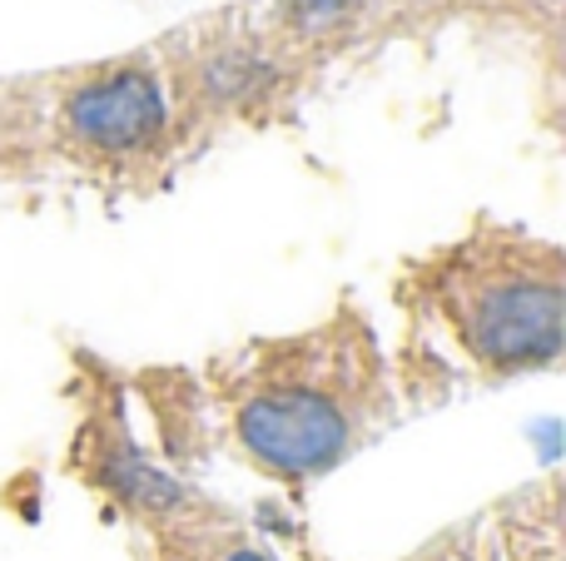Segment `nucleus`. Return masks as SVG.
<instances>
[{"label": "nucleus", "instance_id": "obj_5", "mask_svg": "<svg viewBox=\"0 0 566 561\" xmlns=\"http://www.w3.org/2000/svg\"><path fill=\"white\" fill-rule=\"evenodd\" d=\"M402 561H562V477L512 487Z\"/></svg>", "mask_w": 566, "mask_h": 561}, {"label": "nucleus", "instance_id": "obj_3", "mask_svg": "<svg viewBox=\"0 0 566 561\" xmlns=\"http://www.w3.org/2000/svg\"><path fill=\"white\" fill-rule=\"evenodd\" d=\"M65 398V477L119 527L129 561H283L244 507L149 447L125 368L75 348Z\"/></svg>", "mask_w": 566, "mask_h": 561}, {"label": "nucleus", "instance_id": "obj_2", "mask_svg": "<svg viewBox=\"0 0 566 561\" xmlns=\"http://www.w3.org/2000/svg\"><path fill=\"white\" fill-rule=\"evenodd\" d=\"M388 294L398 318L388 358L408 417L562 368L566 248L517 219L472 214L402 258Z\"/></svg>", "mask_w": 566, "mask_h": 561}, {"label": "nucleus", "instance_id": "obj_1", "mask_svg": "<svg viewBox=\"0 0 566 561\" xmlns=\"http://www.w3.org/2000/svg\"><path fill=\"white\" fill-rule=\"evenodd\" d=\"M125 388L159 457L189 473L214 453L289 502L408 423L388 338L353 288L298 328L249 334L195 368H139Z\"/></svg>", "mask_w": 566, "mask_h": 561}, {"label": "nucleus", "instance_id": "obj_6", "mask_svg": "<svg viewBox=\"0 0 566 561\" xmlns=\"http://www.w3.org/2000/svg\"><path fill=\"white\" fill-rule=\"evenodd\" d=\"M45 169V70L0 75V184L40 179Z\"/></svg>", "mask_w": 566, "mask_h": 561}, {"label": "nucleus", "instance_id": "obj_4", "mask_svg": "<svg viewBox=\"0 0 566 561\" xmlns=\"http://www.w3.org/2000/svg\"><path fill=\"white\" fill-rule=\"evenodd\" d=\"M195 159L159 45L45 70V169L109 199H149Z\"/></svg>", "mask_w": 566, "mask_h": 561}]
</instances>
